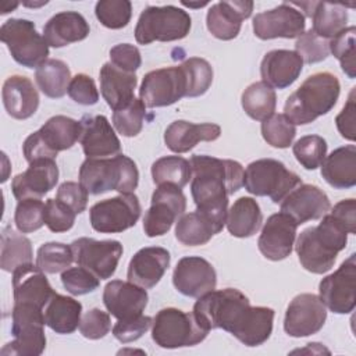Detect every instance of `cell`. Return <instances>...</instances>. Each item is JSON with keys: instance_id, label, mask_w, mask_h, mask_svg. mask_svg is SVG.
Wrapping results in <instances>:
<instances>
[{"instance_id": "56", "label": "cell", "mask_w": 356, "mask_h": 356, "mask_svg": "<svg viewBox=\"0 0 356 356\" xmlns=\"http://www.w3.org/2000/svg\"><path fill=\"white\" fill-rule=\"evenodd\" d=\"M110 63L122 71L135 72L142 64L140 51L131 43L115 44L110 49Z\"/></svg>"}, {"instance_id": "54", "label": "cell", "mask_w": 356, "mask_h": 356, "mask_svg": "<svg viewBox=\"0 0 356 356\" xmlns=\"http://www.w3.org/2000/svg\"><path fill=\"white\" fill-rule=\"evenodd\" d=\"M153 324V318L149 316H138L128 320H118L113 327V335L121 343H128L139 339Z\"/></svg>"}, {"instance_id": "1", "label": "cell", "mask_w": 356, "mask_h": 356, "mask_svg": "<svg viewBox=\"0 0 356 356\" xmlns=\"http://www.w3.org/2000/svg\"><path fill=\"white\" fill-rule=\"evenodd\" d=\"M191 193L196 210L207 216L221 231L227 220L228 196L243 185V167L229 159L206 154L191 157Z\"/></svg>"}, {"instance_id": "61", "label": "cell", "mask_w": 356, "mask_h": 356, "mask_svg": "<svg viewBox=\"0 0 356 356\" xmlns=\"http://www.w3.org/2000/svg\"><path fill=\"white\" fill-rule=\"evenodd\" d=\"M47 1L44 0V1H42V3H24V6H29V7H39V6H43V4H46Z\"/></svg>"}, {"instance_id": "59", "label": "cell", "mask_w": 356, "mask_h": 356, "mask_svg": "<svg viewBox=\"0 0 356 356\" xmlns=\"http://www.w3.org/2000/svg\"><path fill=\"white\" fill-rule=\"evenodd\" d=\"M331 214L337 217L348 229V234H356V202L355 199H345L338 202Z\"/></svg>"}, {"instance_id": "50", "label": "cell", "mask_w": 356, "mask_h": 356, "mask_svg": "<svg viewBox=\"0 0 356 356\" xmlns=\"http://www.w3.org/2000/svg\"><path fill=\"white\" fill-rule=\"evenodd\" d=\"M295 51L300 56L303 63L314 64L325 60L330 54V42L327 39H323L317 36L312 29L307 32H303L296 43H295Z\"/></svg>"}, {"instance_id": "40", "label": "cell", "mask_w": 356, "mask_h": 356, "mask_svg": "<svg viewBox=\"0 0 356 356\" xmlns=\"http://www.w3.org/2000/svg\"><path fill=\"white\" fill-rule=\"evenodd\" d=\"M241 103L242 108L252 120L264 121L274 114L277 96L274 89L264 82H253L243 90Z\"/></svg>"}, {"instance_id": "11", "label": "cell", "mask_w": 356, "mask_h": 356, "mask_svg": "<svg viewBox=\"0 0 356 356\" xmlns=\"http://www.w3.org/2000/svg\"><path fill=\"white\" fill-rule=\"evenodd\" d=\"M140 211L142 207L135 193H121L95 203L89 210V221L92 228L100 234H118L134 227Z\"/></svg>"}, {"instance_id": "52", "label": "cell", "mask_w": 356, "mask_h": 356, "mask_svg": "<svg viewBox=\"0 0 356 356\" xmlns=\"http://www.w3.org/2000/svg\"><path fill=\"white\" fill-rule=\"evenodd\" d=\"M76 213L58 199L44 203V224L51 232H65L74 227Z\"/></svg>"}, {"instance_id": "42", "label": "cell", "mask_w": 356, "mask_h": 356, "mask_svg": "<svg viewBox=\"0 0 356 356\" xmlns=\"http://www.w3.org/2000/svg\"><path fill=\"white\" fill-rule=\"evenodd\" d=\"M74 261L71 245L61 242L43 243L36 253V266L47 274H56L67 270Z\"/></svg>"}, {"instance_id": "12", "label": "cell", "mask_w": 356, "mask_h": 356, "mask_svg": "<svg viewBox=\"0 0 356 356\" xmlns=\"http://www.w3.org/2000/svg\"><path fill=\"white\" fill-rule=\"evenodd\" d=\"M186 75L179 64L147 72L143 76L139 96L146 107L154 108L177 103L182 97H186Z\"/></svg>"}, {"instance_id": "34", "label": "cell", "mask_w": 356, "mask_h": 356, "mask_svg": "<svg viewBox=\"0 0 356 356\" xmlns=\"http://www.w3.org/2000/svg\"><path fill=\"white\" fill-rule=\"evenodd\" d=\"M43 314L46 325L56 334H72L79 327L82 305L74 298L54 292L43 307Z\"/></svg>"}, {"instance_id": "2", "label": "cell", "mask_w": 356, "mask_h": 356, "mask_svg": "<svg viewBox=\"0 0 356 356\" xmlns=\"http://www.w3.org/2000/svg\"><path fill=\"white\" fill-rule=\"evenodd\" d=\"M348 243L346 227L331 213L316 227L303 229L295 249L302 267L313 274H324L332 268L337 256Z\"/></svg>"}, {"instance_id": "55", "label": "cell", "mask_w": 356, "mask_h": 356, "mask_svg": "<svg viewBox=\"0 0 356 356\" xmlns=\"http://www.w3.org/2000/svg\"><path fill=\"white\" fill-rule=\"evenodd\" d=\"M67 93L75 103L82 106H93L99 100L96 83L93 78L86 74H76L72 76Z\"/></svg>"}, {"instance_id": "13", "label": "cell", "mask_w": 356, "mask_h": 356, "mask_svg": "<svg viewBox=\"0 0 356 356\" xmlns=\"http://www.w3.org/2000/svg\"><path fill=\"white\" fill-rule=\"evenodd\" d=\"M186 209V197L181 188L170 184L159 185L143 217V231L149 238L167 234Z\"/></svg>"}, {"instance_id": "25", "label": "cell", "mask_w": 356, "mask_h": 356, "mask_svg": "<svg viewBox=\"0 0 356 356\" xmlns=\"http://www.w3.org/2000/svg\"><path fill=\"white\" fill-rule=\"evenodd\" d=\"M170 252L160 246H147L139 249L128 266V281L150 289L159 284L170 267Z\"/></svg>"}, {"instance_id": "18", "label": "cell", "mask_w": 356, "mask_h": 356, "mask_svg": "<svg viewBox=\"0 0 356 356\" xmlns=\"http://www.w3.org/2000/svg\"><path fill=\"white\" fill-rule=\"evenodd\" d=\"M172 284L179 293L200 298L216 289L217 274L206 259L186 256L178 260L172 273Z\"/></svg>"}, {"instance_id": "33", "label": "cell", "mask_w": 356, "mask_h": 356, "mask_svg": "<svg viewBox=\"0 0 356 356\" xmlns=\"http://www.w3.org/2000/svg\"><path fill=\"white\" fill-rule=\"evenodd\" d=\"M321 175L335 189H349L356 185V147L346 145L330 153L321 163Z\"/></svg>"}, {"instance_id": "38", "label": "cell", "mask_w": 356, "mask_h": 356, "mask_svg": "<svg viewBox=\"0 0 356 356\" xmlns=\"http://www.w3.org/2000/svg\"><path fill=\"white\" fill-rule=\"evenodd\" d=\"M68 65L57 58H47L35 71V81L40 92L51 99L63 97L71 82Z\"/></svg>"}, {"instance_id": "10", "label": "cell", "mask_w": 356, "mask_h": 356, "mask_svg": "<svg viewBox=\"0 0 356 356\" xmlns=\"http://www.w3.org/2000/svg\"><path fill=\"white\" fill-rule=\"evenodd\" d=\"M0 39L11 57L22 67L38 68L47 60L49 44L29 19H7L0 28Z\"/></svg>"}, {"instance_id": "57", "label": "cell", "mask_w": 356, "mask_h": 356, "mask_svg": "<svg viewBox=\"0 0 356 356\" xmlns=\"http://www.w3.org/2000/svg\"><path fill=\"white\" fill-rule=\"evenodd\" d=\"M88 191L78 182L67 181L63 182L56 193V199L65 203L76 214H81L86 210L88 206Z\"/></svg>"}, {"instance_id": "41", "label": "cell", "mask_w": 356, "mask_h": 356, "mask_svg": "<svg viewBox=\"0 0 356 356\" xmlns=\"http://www.w3.org/2000/svg\"><path fill=\"white\" fill-rule=\"evenodd\" d=\"M191 175V164L181 156H164L152 164V178L157 186L170 184L182 189L189 182Z\"/></svg>"}, {"instance_id": "28", "label": "cell", "mask_w": 356, "mask_h": 356, "mask_svg": "<svg viewBox=\"0 0 356 356\" xmlns=\"http://www.w3.org/2000/svg\"><path fill=\"white\" fill-rule=\"evenodd\" d=\"M3 104L7 114L15 120L32 117L39 107V93L32 81L24 75H11L3 83Z\"/></svg>"}, {"instance_id": "51", "label": "cell", "mask_w": 356, "mask_h": 356, "mask_svg": "<svg viewBox=\"0 0 356 356\" xmlns=\"http://www.w3.org/2000/svg\"><path fill=\"white\" fill-rule=\"evenodd\" d=\"M63 286L75 296L86 295L93 292L100 285V278H97L92 271L83 267H68L61 274Z\"/></svg>"}, {"instance_id": "7", "label": "cell", "mask_w": 356, "mask_h": 356, "mask_svg": "<svg viewBox=\"0 0 356 356\" xmlns=\"http://www.w3.org/2000/svg\"><path fill=\"white\" fill-rule=\"evenodd\" d=\"M192 26L191 15L175 6H149L136 22L135 39L140 44L184 39Z\"/></svg>"}, {"instance_id": "37", "label": "cell", "mask_w": 356, "mask_h": 356, "mask_svg": "<svg viewBox=\"0 0 356 356\" xmlns=\"http://www.w3.org/2000/svg\"><path fill=\"white\" fill-rule=\"evenodd\" d=\"M221 229L203 213L192 211L182 214L175 225V238L186 246L207 243Z\"/></svg>"}, {"instance_id": "6", "label": "cell", "mask_w": 356, "mask_h": 356, "mask_svg": "<svg viewBox=\"0 0 356 356\" xmlns=\"http://www.w3.org/2000/svg\"><path fill=\"white\" fill-rule=\"evenodd\" d=\"M43 309L31 303H14L11 335L14 339L1 348L3 356H39L46 348Z\"/></svg>"}, {"instance_id": "16", "label": "cell", "mask_w": 356, "mask_h": 356, "mask_svg": "<svg viewBox=\"0 0 356 356\" xmlns=\"http://www.w3.org/2000/svg\"><path fill=\"white\" fill-rule=\"evenodd\" d=\"M305 15L291 3H282L253 17V32L261 40L299 38L305 32Z\"/></svg>"}, {"instance_id": "4", "label": "cell", "mask_w": 356, "mask_h": 356, "mask_svg": "<svg viewBox=\"0 0 356 356\" xmlns=\"http://www.w3.org/2000/svg\"><path fill=\"white\" fill-rule=\"evenodd\" d=\"M341 85L338 78L327 71L307 76L286 99L284 114L295 125H306L327 114L338 102Z\"/></svg>"}, {"instance_id": "39", "label": "cell", "mask_w": 356, "mask_h": 356, "mask_svg": "<svg viewBox=\"0 0 356 356\" xmlns=\"http://www.w3.org/2000/svg\"><path fill=\"white\" fill-rule=\"evenodd\" d=\"M0 249V267L7 273L14 271L21 264L32 263L33 253L31 241L10 225L4 227L1 231Z\"/></svg>"}, {"instance_id": "44", "label": "cell", "mask_w": 356, "mask_h": 356, "mask_svg": "<svg viewBox=\"0 0 356 356\" xmlns=\"http://www.w3.org/2000/svg\"><path fill=\"white\" fill-rule=\"evenodd\" d=\"M261 135L270 146L286 149L296 136V127L285 114H273L261 121Z\"/></svg>"}, {"instance_id": "8", "label": "cell", "mask_w": 356, "mask_h": 356, "mask_svg": "<svg viewBox=\"0 0 356 356\" xmlns=\"http://www.w3.org/2000/svg\"><path fill=\"white\" fill-rule=\"evenodd\" d=\"M300 184L299 175L289 171L284 163L275 159L252 161L243 171L245 189L254 196H268L274 203H281Z\"/></svg>"}, {"instance_id": "23", "label": "cell", "mask_w": 356, "mask_h": 356, "mask_svg": "<svg viewBox=\"0 0 356 356\" xmlns=\"http://www.w3.org/2000/svg\"><path fill=\"white\" fill-rule=\"evenodd\" d=\"M149 300L146 288L131 281L113 280L106 284L103 303L107 312L117 320H128L142 314Z\"/></svg>"}, {"instance_id": "30", "label": "cell", "mask_w": 356, "mask_h": 356, "mask_svg": "<svg viewBox=\"0 0 356 356\" xmlns=\"http://www.w3.org/2000/svg\"><path fill=\"white\" fill-rule=\"evenodd\" d=\"M291 4L305 10V14L313 19L312 31L323 39H332L346 28L348 10L345 4L328 1H292Z\"/></svg>"}, {"instance_id": "19", "label": "cell", "mask_w": 356, "mask_h": 356, "mask_svg": "<svg viewBox=\"0 0 356 356\" xmlns=\"http://www.w3.org/2000/svg\"><path fill=\"white\" fill-rule=\"evenodd\" d=\"M298 224L285 213H275L267 218L257 241L260 253L273 261L286 259L293 249Z\"/></svg>"}, {"instance_id": "48", "label": "cell", "mask_w": 356, "mask_h": 356, "mask_svg": "<svg viewBox=\"0 0 356 356\" xmlns=\"http://www.w3.org/2000/svg\"><path fill=\"white\" fill-rule=\"evenodd\" d=\"M355 33L356 28L348 26L335 35L330 40V51L339 61L342 71L353 79L356 75V64H355Z\"/></svg>"}, {"instance_id": "53", "label": "cell", "mask_w": 356, "mask_h": 356, "mask_svg": "<svg viewBox=\"0 0 356 356\" xmlns=\"http://www.w3.org/2000/svg\"><path fill=\"white\" fill-rule=\"evenodd\" d=\"M111 330V318L107 312L100 309L88 310L79 323L81 334L88 339H100Z\"/></svg>"}, {"instance_id": "26", "label": "cell", "mask_w": 356, "mask_h": 356, "mask_svg": "<svg viewBox=\"0 0 356 356\" xmlns=\"http://www.w3.org/2000/svg\"><path fill=\"white\" fill-rule=\"evenodd\" d=\"M13 293L14 303H31L43 309L54 291L38 266L25 263L13 271Z\"/></svg>"}, {"instance_id": "60", "label": "cell", "mask_w": 356, "mask_h": 356, "mask_svg": "<svg viewBox=\"0 0 356 356\" xmlns=\"http://www.w3.org/2000/svg\"><path fill=\"white\" fill-rule=\"evenodd\" d=\"M182 4L184 6H186V7H192V8H199V7H203V6H206L207 4V1H203V3H188V1H182Z\"/></svg>"}, {"instance_id": "17", "label": "cell", "mask_w": 356, "mask_h": 356, "mask_svg": "<svg viewBox=\"0 0 356 356\" xmlns=\"http://www.w3.org/2000/svg\"><path fill=\"white\" fill-rule=\"evenodd\" d=\"M327 320V309L314 293L295 296L286 307L284 330L289 337L300 338L317 334Z\"/></svg>"}, {"instance_id": "9", "label": "cell", "mask_w": 356, "mask_h": 356, "mask_svg": "<svg viewBox=\"0 0 356 356\" xmlns=\"http://www.w3.org/2000/svg\"><path fill=\"white\" fill-rule=\"evenodd\" d=\"M207 334L209 331L197 323L193 313L177 307L159 310L152 324V339L164 349L197 345L206 339Z\"/></svg>"}, {"instance_id": "15", "label": "cell", "mask_w": 356, "mask_h": 356, "mask_svg": "<svg viewBox=\"0 0 356 356\" xmlns=\"http://www.w3.org/2000/svg\"><path fill=\"white\" fill-rule=\"evenodd\" d=\"M320 299L337 314H348L356 306V254L352 253L335 273L321 280Z\"/></svg>"}, {"instance_id": "22", "label": "cell", "mask_w": 356, "mask_h": 356, "mask_svg": "<svg viewBox=\"0 0 356 356\" xmlns=\"http://www.w3.org/2000/svg\"><path fill=\"white\" fill-rule=\"evenodd\" d=\"M58 181V167L53 159H42L29 163V167L15 175L11 182L14 197L21 202L25 199H40L49 193Z\"/></svg>"}, {"instance_id": "47", "label": "cell", "mask_w": 356, "mask_h": 356, "mask_svg": "<svg viewBox=\"0 0 356 356\" xmlns=\"http://www.w3.org/2000/svg\"><path fill=\"white\" fill-rule=\"evenodd\" d=\"M95 14L103 26L121 29L131 21L132 4L128 0H100L96 3Z\"/></svg>"}, {"instance_id": "14", "label": "cell", "mask_w": 356, "mask_h": 356, "mask_svg": "<svg viewBox=\"0 0 356 356\" xmlns=\"http://www.w3.org/2000/svg\"><path fill=\"white\" fill-rule=\"evenodd\" d=\"M71 249L74 253V261L92 271L100 280L113 277L124 250L120 241H96L86 236L75 239L71 243Z\"/></svg>"}, {"instance_id": "46", "label": "cell", "mask_w": 356, "mask_h": 356, "mask_svg": "<svg viewBox=\"0 0 356 356\" xmlns=\"http://www.w3.org/2000/svg\"><path fill=\"white\" fill-rule=\"evenodd\" d=\"M145 117L146 106L140 99H134L128 106L113 113V125L122 136L132 138L142 131Z\"/></svg>"}, {"instance_id": "29", "label": "cell", "mask_w": 356, "mask_h": 356, "mask_svg": "<svg viewBox=\"0 0 356 356\" xmlns=\"http://www.w3.org/2000/svg\"><path fill=\"white\" fill-rule=\"evenodd\" d=\"M221 135L217 124H193L185 120L171 122L164 132V143L174 153H186L199 142H213Z\"/></svg>"}, {"instance_id": "20", "label": "cell", "mask_w": 356, "mask_h": 356, "mask_svg": "<svg viewBox=\"0 0 356 356\" xmlns=\"http://www.w3.org/2000/svg\"><path fill=\"white\" fill-rule=\"evenodd\" d=\"M79 143L88 159H106L121 152V142L104 115L81 118Z\"/></svg>"}, {"instance_id": "32", "label": "cell", "mask_w": 356, "mask_h": 356, "mask_svg": "<svg viewBox=\"0 0 356 356\" xmlns=\"http://www.w3.org/2000/svg\"><path fill=\"white\" fill-rule=\"evenodd\" d=\"M89 32V24L76 11L57 13L43 26V38L51 47H64L74 42H81Z\"/></svg>"}, {"instance_id": "31", "label": "cell", "mask_w": 356, "mask_h": 356, "mask_svg": "<svg viewBox=\"0 0 356 356\" xmlns=\"http://www.w3.org/2000/svg\"><path fill=\"white\" fill-rule=\"evenodd\" d=\"M99 78L102 96L114 111L128 106L135 99L134 90L138 83L135 72H127L111 63H106L100 68Z\"/></svg>"}, {"instance_id": "58", "label": "cell", "mask_w": 356, "mask_h": 356, "mask_svg": "<svg viewBox=\"0 0 356 356\" xmlns=\"http://www.w3.org/2000/svg\"><path fill=\"white\" fill-rule=\"evenodd\" d=\"M355 89L356 88H352L346 104L335 117L337 129L339 131L341 136L348 140H355Z\"/></svg>"}, {"instance_id": "45", "label": "cell", "mask_w": 356, "mask_h": 356, "mask_svg": "<svg viewBox=\"0 0 356 356\" xmlns=\"http://www.w3.org/2000/svg\"><path fill=\"white\" fill-rule=\"evenodd\" d=\"M292 152L303 168L316 170L325 159L327 142L320 135H306L295 142Z\"/></svg>"}, {"instance_id": "35", "label": "cell", "mask_w": 356, "mask_h": 356, "mask_svg": "<svg viewBox=\"0 0 356 356\" xmlns=\"http://www.w3.org/2000/svg\"><path fill=\"white\" fill-rule=\"evenodd\" d=\"M38 134L49 152L57 157L58 152L71 149L79 140L81 122L67 115H54L38 129Z\"/></svg>"}, {"instance_id": "3", "label": "cell", "mask_w": 356, "mask_h": 356, "mask_svg": "<svg viewBox=\"0 0 356 356\" xmlns=\"http://www.w3.org/2000/svg\"><path fill=\"white\" fill-rule=\"evenodd\" d=\"M252 312L253 307L248 296L235 288H225L197 298L192 313L204 330L221 328L239 339Z\"/></svg>"}, {"instance_id": "5", "label": "cell", "mask_w": 356, "mask_h": 356, "mask_svg": "<svg viewBox=\"0 0 356 356\" xmlns=\"http://www.w3.org/2000/svg\"><path fill=\"white\" fill-rule=\"evenodd\" d=\"M79 184L90 195L108 191L131 193L138 188L139 171L135 161L124 154L111 159H86L79 167Z\"/></svg>"}, {"instance_id": "27", "label": "cell", "mask_w": 356, "mask_h": 356, "mask_svg": "<svg viewBox=\"0 0 356 356\" xmlns=\"http://www.w3.org/2000/svg\"><path fill=\"white\" fill-rule=\"evenodd\" d=\"M303 60L293 50L275 49L264 54L260 64L261 82L274 89L291 86L300 75Z\"/></svg>"}, {"instance_id": "21", "label": "cell", "mask_w": 356, "mask_h": 356, "mask_svg": "<svg viewBox=\"0 0 356 356\" xmlns=\"http://www.w3.org/2000/svg\"><path fill=\"white\" fill-rule=\"evenodd\" d=\"M331 209L328 196L312 184H300L281 202V211L291 216L298 225L324 217Z\"/></svg>"}, {"instance_id": "43", "label": "cell", "mask_w": 356, "mask_h": 356, "mask_svg": "<svg viewBox=\"0 0 356 356\" xmlns=\"http://www.w3.org/2000/svg\"><path fill=\"white\" fill-rule=\"evenodd\" d=\"M181 67L184 68L188 82L186 97L204 95L213 82V68L210 63L200 57H189L181 64Z\"/></svg>"}, {"instance_id": "49", "label": "cell", "mask_w": 356, "mask_h": 356, "mask_svg": "<svg viewBox=\"0 0 356 356\" xmlns=\"http://www.w3.org/2000/svg\"><path fill=\"white\" fill-rule=\"evenodd\" d=\"M14 222L22 234L38 231L44 224V203L40 199H25L18 202L14 213Z\"/></svg>"}, {"instance_id": "36", "label": "cell", "mask_w": 356, "mask_h": 356, "mask_svg": "<svg viewBox=\"0 0 356 356\" xmlns=\"http://www.w3.org/2000/svg\"><path fill=\"white\" fill-rule=\"evenodd\" d=\"M263 214L259 203L253 197L242 196L234 202L227 213V229L232 236H253L261 227Z\"/></svg>"}, {"instance_id": "24", "label": "cell", "mask_w": 356, "mask_h": 356, "mask_svg": "<svg viewBox=\"0 0 356 356\" xmlns=\"http://www.w3.org/2000/svg\"><path fill=\"white\" fill-rule=\"evenodd\" d=\"M253 11V1L232 0L213 4L206 15L209 32L220 40H231L238 36L242 21L249 18Z\"/></svg>"}]
</instances>
